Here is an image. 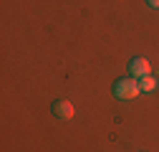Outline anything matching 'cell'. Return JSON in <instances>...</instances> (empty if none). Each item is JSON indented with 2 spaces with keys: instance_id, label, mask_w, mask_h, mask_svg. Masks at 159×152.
<instances>
[{
  "instance_id": "cell-1",
  "label": "cell",
  "mask_w": 159,
  "mask_h": 152,
  "mask_svg": "<svg viewBox=\"0 0 159 152\" xmlns=\"http://www.w3.org/2000/svg\"><path fill=\"white\" fill-rule=\"evenodd\" d=\"M139 81L136 79H119L116 84H114V97L116 99H121V102H131V99H136L139 97Z\"/></svg>"
},
{
  "instance_id": "cell-2",
  "label": "cell",
  "mask_w": 159,
  "mask_h": 152,
  "mask_svg": "<svg viewBox=\"0 0 159 152\" xmlns=\"http://www.w3.org/2000/svg\"><path fill=\"white\" fill-rule=\"evenodd\" d=\"M51 112L56 114L61 122H68L71 117H73V104L68 102V99H58V102H53V107H51Z\"/></svg>"
},
{
  "instance_id": "cell-3",
  "label": "cell",
  "mask_w": 159,
  "mask_h": 152,
  "mask_svg": "<svg viewBox=\"0 0 159 152\" xmlns=\"http://www.w3.org/2000/svg\"><path fill=\"white\" fill-rule=\"evenodd\" d=\"M129 74L136 76V79H142V76L152 74V66H149V61L144 59V56H136V59H131V64H129Z\"/></svg>"
},
{
  "instance_id": "cell-4",
  "label": "cell",
  "mask_w": 159,
  "mask_h": 152,
  "mask_svg": "<svg viewBox=\"0 0 159 152\" xmlns=\"http://www.w3.org/2000/svg\"><path fill=\"white\" fill-rule=\"evenodd\" d=\"M139 81V89H142V91H154L157 89V79H154V76L149 74V76H142V79H136Z\"/></svg>"
},
{
  "instance_id": "cell-5",
  "label": "cell",
  "mask_w": 159,
  "mask_h": 152,
  "mask_svg": "<svg viewBox=\"0 0 159 152\" xmlns=\"http://www.w3.org/2000/svg\"><path fill=\"white\" fill-rule=\"evenodd\" d=\"M147 3H149L152 8H159V0H147Z\"/></svg>"
}]
</instances>
